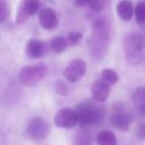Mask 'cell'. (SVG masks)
<instances>
[{
	"label": "cell",
	"instance_id": "cell-21",
	"mask_svg": "<svg viewBox=\"0 0 145 145\" xmlns=\"http://www.w3.org/2000/svg\"><path fill=\"white\" fill-rule=\"evenodd\" d=\"M145 101V87L142 86V87H138L136 88L134 92H133V95H131V102L133 104L135 105V108H137L140 103H143Z\"/></svg>",
	"mask_w": 145,
	"mask_h": 145
},
{
	"label": "cell",
	"instance_id": "cell-14",
	"mask_svg": "<svg viewBox=\"0 0 145 145\" xmlns=\"http://www.w3.org/2000/svg\"><path fill=\"white\" fill-rule=\"evenodd\" d=\"M116 12L123 22H129L135 15V8L133 6V2L129 0L119 1L116 6Z\"/></svg>",
	"mask_w": 145,
	"mask_h": 145
},
{
	"label": "cell",
	"instance_id": "cell-3",
	"mask_svg": "<svg viewBox=\"0 0 145 145\" xmlns=\"http://www.w3.org/2000/svg\"><path fill=\"white\" fill-rule=\"evenodd\" d=\"M48 74V66L43 62L24 66L19 71V82L28 87L39 84Z\"/></svg>",
	"mask_w": 145,
	"mask_h": 145
},
{
	"label": "cell",
	"instance_id": "cell-9",
	"mask_svg": "<svg viewBox=\"0 0 145 145\" xmlns=\"http://www.w3.org/2000/svg\"><path fill=\"white\" fill-rule=\"evenodd\" d=\"M50 45L39 39H31L25 45V53L31 59H41L49 53Z\"/></svg>",
	"mask_w": 145,
	"mask_h": 145
},
{
	"label": "cell",
	"instance_id": "cell-24",
	"mask_svg": "<svg viewBox=\"0 0 145 145\" xmlns=\"http://www.w3.org/2000/svg\"><path fill=\"white\" fill-rule=\"evenodd\" d=\"M54 86H56V92L59 93L60 95L66 96V95L68 94V86H67L63 82H61V80H57L56 84H54Z\"/></svg>",
	"mask_w": 145,
	"mask_h": 145
},
{
	"label": "cell",
	"instance_id": "cell-25",
	"mask_svg": "<svg viewBox=\"0 0 145 145\" xmlns=\"http://www.w3.org/2000/svg\"><path fill=\"white\" fill-rule=\"evenodd\" d=\"M136 135L138 136V138L145 139V122H142L138 125V127L136 129Z\"/></svg>",
	"mask_w": 145,
	"mask_h": 145
},
{
	"label": "cell",
	"instance_id": "cell-19",
	"mask_svg": "<svg viewBox=\"0 0 145 145\" xmlns=\"http://www.w3.org/2000/svg\"><path fill=\"white\" fill-rule=\"evenodd\" d=\"M135 18L139 26L145 27V0H139L135 7Z\"/></svg>",
	"mask_w": 145,
	"mask_h": 145
},
{
	"label": "cell",
	"instance_id": "cell-11",
	"mask_svg": "<svg viewBox=\"0 0 145 145\" xmlns=\"http://www.w3.org/2000/svg\"><path fill=\"white\" fill-rule=\"evenodd\" d=\"M39 23L42 28L46 31H53L59 25V18L54 9L45 7L39 12Z\"/></svg>",
	"mask_w": 145,
	"mask_h": 145
},
{
	"label": "cell",
	"instance_id": "cell-20",
	"mask_svg": "<svg viewBox=\"0 0 145 145\" xmlns=\"http://www.w3.org/2000/svg\"><path fill=\"white\" fill-rule=\"evenodd\" d=\"M101 79L104 80L105 83H108L109 85H113V84H116L118 82L119 76L113 69L105 68V69H103L101 71Z\"/></svg>",
	"mask_w": 145,
	"mask_h": 145
},
{
	"label": "cell",
	"instance_id": "cell-13",
	"mask_svg": "<svg viewBox=\"0 0 145 145\" xmlns=\"http://www.w3.org/2000/svg\"><path fill=\"white\" fill-rule=\"evenodd\" d=\"M93 35L110 42V23L104 17H97L92 24Z\"/></svg>",
	"mask_w": 145,
	"mask_h": 145
},
{
	"label": "cell",
	"instance_id": "cell-4",
	"mask_svg": "<svg viewBox=\"0 0 145 145\" xmlns=\"http://www.w3.org/2000/svg\"><path fill=\"white\" fill-rule=\"evenodd\" d=\"M133 121L134 114L125 103L118 102L113 104L112 112L110 114V122L116 129L120 131H127L129 130L130 123Z\"/></svg>",
	"mask_w": 145,
	"mask_h": 145
},
{
	"label": "cell",
	"instance_id": "cell-16",
	"mask_svg": "<svg viewBox=\"0 0 145 145\" xmlns=\"http://www.w3.org/2000/svg\"><path fill=\"white\" fill-rule=\"evenodd\" d=\"M95 140L97 145H117V137L114 133L109 129H103L99 131Z\"/></svg>",
	"mask_w": 145,
	"mask_h": 145
},
{
	"label": "cell",
	"instance_id": "cell-22",
	"mask_svg": "<svg viewBox=\"0 0 145 145\" xmlns=\"http://www.w3.org/2000/svg\"><path fill=\"white\" fill-rule=\"evenodd\" d=\"M82 37H83V35H82L80 32H78V31H72V32H69L67 39H68L70 45H76V44H78V43L80 42Z\"/></svg>",
	"mask_w": 145,
	"mask_h": 145
},
{
	"label": "cell",
	"instance_id": "cell-23",
	"mask_svg": "<svg viewBox=\"0 0 145 145\" xmlns=\"http://www.w3.org/2000/svg\"><path fill=\"white\" fill-rule=\"evenodd\" d=\"M0 5H1V14H0V22L3 23L7 17L9 16V7L7 3V0H0Z\"/></svg>",
	"mask_w": 145,
	"mask_h": 145
},
{
	"label": "cell",
	"instance_id": "cell-26",
	"mask_svg": "<svg viewBox=\"0 0 145 145\" xmlns=\"http://www.w3.org/2000/svg\"><path fill=\"white\" fill-rule=\"evenodd\" d=\"M136 110L140 113V114H143V116H145V101L143 102V103H140L137 108H136Z\"/></svg>",
	"mask_w": 145,
	"mask_h": 145
},
{
	"label": "cell",
	"instance_id": "cell-10",
	"mask_svg": "<svg viewBox=\"0 0 145 145\" xmlns=\"http://www.w3.org/2000/svg\"><path fill=\"white\" fill-rule=\"evenodd\" d=\"M109 43L110 42H108L105 40H102V39L95 36L93 34L86 41V45H87L89 54L94 59H97V60H101V59L104 58V56H105V53L108 51Z\"/></svg>",
	"mask_w": 145,
	"mask_h": 145
},
{
	"label": "cell",
	"instance_id": "cell-12",
	"mask_svg": "<svg viewBox=\"0 0 145 145\" xmlns=\"http://www.w3.org/2000/svg\"><path fill=\"white\" fill-rule=\"evenodd\" d=\"M110 87H111V85H109L108 83H105L101 78L95 80L92 84V88H91L93 100L95 102H99V103L104 102L109 97V94H110V91H111Z\"/></svg>",
	"mask_w": 145,
	"mask_h": 145
},
{
	"label": "cell",
	"instance_id": "cell-7",
	"mask_svg": "<svg viewBox=\"0 0 145 145\" xmlns=\"http://www.w3.org/2000/svg\"><path fill=\"white\" fill-rule=\"evenodd\" d=\"M86 70H87V65L84 60L74 59L69 61V63L66 66L63 70V76L69 83H76L84 77Z\"/></svg>",
	"mask_w": 145,
	"mask_h": 145
},
{
	"label": "cell",
	"instance_id": "cell-15",
	"mask_svg": "<svg viewBox=\"0 0 145 145\" xmlns=\"http://www.w3.org/2000/svg\"><path fill=\"white\" fill-rule=\"evenodd\" d=\"M74 145H92L93 144V136L88 128H80L74 136L72 139Z\"/></svg>",
	"mask_w": 145,
	"mask_h": 145
},
{
	"label": "cell",
	"instance_id": "cell-2",
	"mask_svg": "<svg viewBox=\"0 0 145 145\" xmlns=\"http://www.w3.org/2000/svg\"><path fill=\"white\" fill-rule=\"evenodd\" d=\"M123 53L130 65H140L145 61V34L131 32L123 36Z\"/></svg>",
	"mask_w": 145,
	"mask_h": 145
},
{
	"label": "cell",
	"instance_id": "cell-5",
	"mask_svg": "<svg viewBox=\"0 0 145 145\" xmlns=\"http://www.w3.org/2000/svg\"><path fill=\"white\" fill-rule=\"evenodd\" d=\"M25 131L28 138L36 140V142H41L49 136L50 125L45 119L41 117H33L27 122Z\"/></svg>",
	"mask_w": 145,
	"mask_h": 145
},
{
	"label": "cell",
	"instance_id": "cell-17",
	"mask_svg": "<svg viewBox=\"0 0 145 145\" xmlns=\"http://www.w3.org/2000/svg\"><path fill=\"white\" fill-rule=\"evenodd\" d=\"M110 0H75V3L78 7H85L88 6L92 11L94 12H101L106 5L109 3Z\"/></svg>",
	"mask_w": 145,
	"mask_h": 145
},
{
	"label": "cell",
	"instance_id": "cell-6",
	"mask_svg": "<svg viewBox=\"0 0 145 145\" xmlns=\"http://www.w3.org/2000/svg\"><path fill=\"white\" fill-rule=\"evenodd\" d=\"M77 123H79V120H78V114L75 109L62 108L58 110V112L54 116V125L58 128L69 129V128L75 127Z\"/></svg>",
	"mask_w": 145,
	"mask_h": 145
},
{
	"label": "cell",
	"instance_id": "cell-18",
	"mask_svg": "<svg viewBox=\"0 0 145 145\" xmlns=\"http://www.w3.org/2000/svg\"><path fill=\"white\" fill-rule=\"evenodd\" d=\"M49 45H50V50L52 52H54V53H62V52H65L68 49V46L70 44H69L68 39L62 37V36H56V37L51 39Z\"/></svg>",
	"mask_w": 145,
	"mask_h": 145
},
{
	"label": "cell",
	"instance_id": "cell-1",
	"mask_svg": "<svg viewBox=\"0 0 145 145\" xmlns=\"http://www.w3.org/2000/svg\"><path fill=\"white\" fill-rule=\"evenodd\" d=\"M97 103L91 100H85L76 105L75 110L78 114V120L82 128H88L92 126L99 127L103 123L106 111L102 104Z\"/></svg>",
	"mask_w": 145,
	"mask_h": 145
},
{
	"label": "cell",
	"instance_id": "cell-8",
	"mask_svg": "<svg viewBox=\"0 0 145 145\" xmlns=\"http://www.w3.org/2000/svg\"><path fill=\"white\" fill-rule=\"evenodd\" d=\"M40 0H20L16 14V23L24 24L31 16L35 15L40 8Z\"/></svg>",
	"mask_w": 145,
	"mask_h": 145
}]
</instances>
